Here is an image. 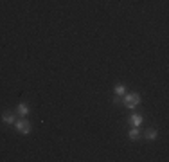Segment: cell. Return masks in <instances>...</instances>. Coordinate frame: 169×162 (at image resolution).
<instances>
[{
  "label": "cell",
  "mask_w": 169,
  "mask_h": 162,
  "mask_svg": "<svg viewBox=\"0 0 169 162\" xmlns=\"http://www.w3.org/2000/svg\"><path fill=\"white\" fill-rule=\"evenodd\" d=\"M122 103H124L128 108H135L138 103H140V96H138V94H126V96L122 97Z\"/></svg>",
  "instance_id": "1"
},
{
  "label": "cell",
  "mask_w": 169,
  "mask_h": 162,
  "mask_svg": "<svg viewBox=\"0 0 169 162\" xmlns=\"http://www.w3.org/2000/svg\"><path fill=\"white\" fill-rule=\"evenodd\" d=\"M16 130H18L20 133H23V135H27V133L31 131V124H29L27 121H23V119H22V121L16 123Z\"/></svg>",
  "instance_id": "2"
},
{
  "label": "cell",
  "mask_w": 169,
  "mask_h": 162,
  "mask_svg": "<svg viewBox=\"0 0 169 162\" xmlns=\"http://www.w3.org/2000/svg\"><path fill=\"white\" fill-rule=\"evenodd\" d=\"M2 119H4V123H7V124H14V114H13V112H4Z\"/></svg>",
  "instance_id": "3"
},
{
  "label": "cell",
  "mask_w": 169,
  "mask_h": 162,
  "mask_svg": "<svg viewBox=\"0 0 169 162\" xmlns=\"http://www.w3.org/2000/svg\"><path fill=\"white\" fill-rule=\"evenodd\" d=\"M16 114H18V115H27V114H29V108L25 106L23 103H20L18 108H16Z\"/></svg>",
  "instance_id": "4"
},
{
  "label": "cell",
  "mask_w": 169,
  "mask_h": 162,
  "mask_svg": "<svg viewBox=\"0 0 169 162\" xmlns=\"http://www.w3.org/2000/svg\"><path fill=\"white\" fill-rule=\"evenodd\" d=\"M140 123H142V115L135 114V115L131 117V124H133V126H140Z\"/></svg>",
  "instance_id": "5"
},
{
  "label": "cell",
  "mask_w": 169,
  "mask_h": 162,
  "mask_svg": "<svg viewBox=\"0 0 169 162\" xmlns=\"http://www.w3.org/2000/svg\"><path fill=\"white\" fill-rule=\"evenodd\" d=\"M130 139H138V130H137V126H135V128L133 130H130Z\"/></svg>",
  "instance_id": "6"
},
{
  "label": "cell",
  "mask_w": 169,
  "mask_h": 162,
  "mask_svg": "<svg viewBox=\"0 0 169 162\" xmlns=\"http://www.w3.org/2000/svg\"><path fill=\"white\" fill-rule=\"evenodd\" d=\"M115 94H119V96H122V94H124V85H122V83L115 85Z\"/></svg>",
  "instance_id": "7"
},
{
  "label": "cell",
  "mask_w": 169,
  "mask_h": 162,
  "mask_svg": "<svg viewBox=\"0 0 169 162\" xmlns=\"http://www.w3.org/2000/svg\"><path fill=\"white\" fill-rule=\"evenodd\" d=\"M146 137H148V139H155V137H157V131H155V130H149L148 133H146Z\"/></svg>",
  "instance_id": "8"
}]
</instances>
